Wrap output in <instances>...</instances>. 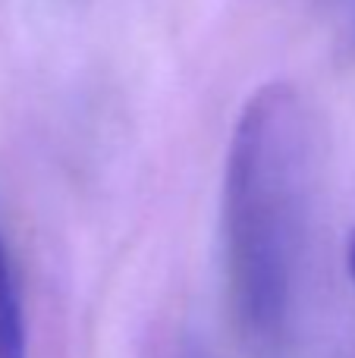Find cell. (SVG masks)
<instances>
[{
  "mask_svg": "<svg viewBox=\"0 0 355 358\" xmlns=\"http://www.w3.org/2000/svg\"><path fill=\"white\" fill-rule=\"evenodd\" d=\"M346 271H349V277L355 283V229L349 233V239H346Z\"/></svg>",
  "mask_w": 355,
  "mask_h": 358,
  "instance_id": "3957f363",
  "label": "cell"
},
{
  "mask_svg": "<svg viewBox=\"0 0 355 358\" xmlns=\"http://www.w3.org/2000/svg\"><path fill=\"white\" fill-rule=\"evenodd\" d=\"M312 198V126L299 92L268 82L242 104L224 164V271L252 358H289Z\"/></svg>",
  "mask_w": 355,
  "mask_h": 358,
  "instance_id": "6da1fadb",
  "label": "cell"
},
{
  "mask_svg": "<svg viewBox=\"0 0 355 358\" xmlns=\"http://www.w3.org/2000/svg\"><path fill=\"white\" fill-rule=\"evenodd\" d=\"M0 358H29V352H25L22 296H19V280L3 227H0Z\"/></svg>",
  "mask_w": 355,
  "mask_h": 358,
  "instance_id": "7a4b0ae2",
  "label": "cell"
}]
</instances>
